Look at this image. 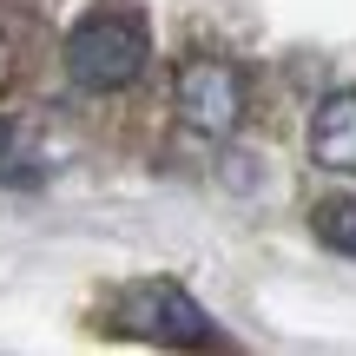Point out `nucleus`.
I'll list each match as a JSON object with an SVG mask.
<instances>
[{
	"label": "nucleus",
	"mask_w": 356,
	"mask_h": 356,
	"mask_svg": "<svg viewBox=\"0 0 356 356\" xmlns=\"http://www.w3.org/2000/svg\"><path fill=\"white\" fill-rule=\"evenodd\" d=\"M152 60V26L132 0H99L66 33V79L79 92H126Z\"/></svg>",
	"instance_id": "nucleus-1"
},
{
	"label": "nucleus",
	"mask_w": 356,
	"mask_h": 356,
	"mask_svg": "<svg viewBox=\"0 0 356 356\" xmlns=\"http://www.w3.org/2000/svg\"><path fill=\"white\" fill-rule=\"evenodd\" d=\"M113 323L126 337H145V343H165V350H191V343H211V337H218L211 330V310H204L185 284H172V277L132 284V291L119 297Z\"/></svg>",
	"instance_id": "nucleus-2"
},
{
	"label": "nucleus",
	"mask_w": 356,
	"mask_h": 356,
	"mask_svg": "<svg viewBox=\"0 0 356 356\" xmlns=\"http://www.w3.org/2000/svg\"><path fill=\"white\" fill-rule=\"evenodd\" d=\"M172 99H178V119L204 139H225L244 126V73L231 60H211V53L185 60L172 79Z\"/></svg>",
	"instance_id": "nucleus-3"
},
{
	"label": "nucleus",
	"mask_w": 356,
	"mask_h": 356,
	"mask_svg": "<svg viewBox=\"0 0 356 356\" xmlns=\"http://www.w3.org/2000/svg\"><path fill=\"white\" fill-rule=\"evenodd\" d=\"M310 159L323 172L356 178V92H330V99L310 113Z\"/></svg>",
	"instance_id": "nucleus-4"
},
{
	"label": "nucleus",
	"mask_w": 356,
	"mask_h": 356,
	"mask_svg": "<svg viewBox=\"0 0 356 356\" xmlns=\"http://www.w3.org/2000/svg\"><path fill=\"white\" fill-rule=\"evenodd\" d=\"M317 238L330 244V251L356 257V198H323L317 204Z\"/></svg>",
	"instance_id": "nucleus-5"
},
{
	"label": "nucleus",
	"mask_w": 356,
	"mask_h": 356,
	"mask_svg": "<svg viewBox=\"0 0 356 356\" xmlns=\"http://www.w3.org/2000/svg\"><path fill=\"white\" fill-rule=\"evenodd\" d=\"M7 145H13V126H7V119H0V152H7Z\"/></svg>",
	"instance_id": "nucleus-6"
}]
</instances>
